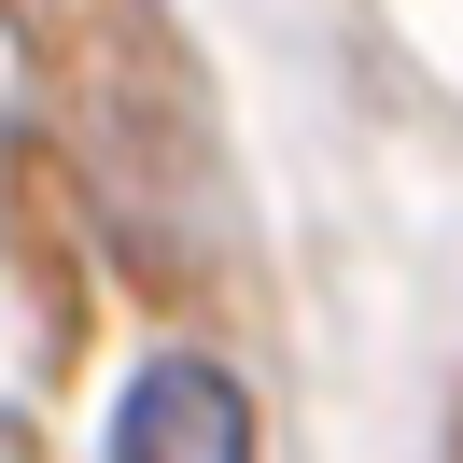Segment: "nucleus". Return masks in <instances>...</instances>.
I'll list each match as a JSON object with an SVG mask.
<instances>
[{"instance_id":"obj_1","label":"nucleus","mask_w":463,"mask_h":463,"mask_svg":"<svg viewBox=\"0 0 463 463\" xmlns=\"http://www.w3.org/2000/svg\"><path fill=\"white\" fill-rule=\"evenodd\" d=\"M113 463H267V421L211 351H155L113 393Z\"/></svg>"}]
</instances>
